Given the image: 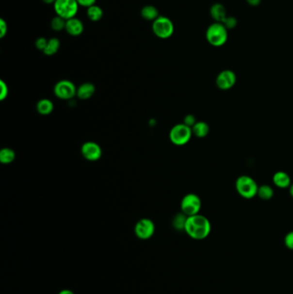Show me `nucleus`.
Segmentation results:
<instances>
[{"instance_id":"8","label":"nucleus","mask_w":293,"mask_h":294,"mask_svg":"<svg viewBox=\"0 0 293 294\" xmlns=\"http://www.w3.org/2000/svg\"><path fill=\"white\" fill-rule=\"evenodd\" d=\"M53 92L61 100H70L77 95V88L70 80H60L54 85Z\"/></svg>"},{"instance_id":"12","label":"nucleus","mask_w":293,"mask_h":294,"mask_svg":"<svg viewBox=\"0 0 293 294\" xmlns=\"http://www.w3.org/2000/svg\"><path fill=\"white\" fill-rule=\"evenodd\" d=\"M65 31L67 32L68 34L72 36H79L83 34L84 31V25L80 19L77 17L68 19L65 23Z\"/></svg>"},{"instance_id":"18","label":"nucleus","mask_w":293,"mask_h":294,"mask_svg":"<svg viewBox=\"0 0 293 294\" xmlns=\"http://www.w3.org/2000/svg\"><path fill=\"white\" fill-rule=\"evenodd\" d=\"M53 103L49 99H42L38 102L36 110L38 113L42 115H49L53 111Z\"/></svg>"},{"instance_id":"20","label":"nucleus","mask_w":293,"mask_h":294,"mask_svg":"<svg viewBox=\"0 0 293 294\" xmlns=\"http://www.w3.org/2000/svg\"><path fill=\"white\" fill-rule=\"evenodd\" d=\"M60 48V40L56 37L50 38L48 42V45L46 47L43 53L47 56H53L59 51Z\"/></svg>"},{"instance_id":"17","label":"nucleus","mask_w":293,"mask_h":294,"mask_svg":"<svg viewBox=\"0 0 293 294\" xmlns=\"http://www.w3.org/2000/svg\"><path fill=\"white\" fill-rule=\"evenodd\" d=\"M141 16L142 18L146 20V21H150V22H154L156 19L159 16V12H158L157 7H155L154 5H146L142 8L141 10Z\"/></svg>"},{"instance_id":"23","label":"nucleus","mask_w":293,"mask_h":294,"mask_svg":"<svg viewBox=\"0 0 293 294\" xmlns=\"http://www.w3.org/2000/svg\"><path fill=\"white\" fill-rule=\"evenodd\" d=\"M187 219H188V216L185 215L183 212H180V213H177L175 217H174L173 221V227L176 230H184L185 225L187 222Z\"/></svg>"},{"instance_id":"3","label":"nucleus","mask_w":293,"mask_h":294,"mask_svg":"<svg viewBox=\"0 0 293 294\" xmlns=\"http://www.w3.org/2000/svg\"><path fill=\"white\" fill-rule=\"evenodd\" d=\"M235 186L238 195L246 200H250L257 196L259 186L255 179L249 176H240L237 178Z\"/></svg>"},{"instance_id":"25","label":"nucleus","mask_w":293,"mask_h":294,"mask_svg":"<svg viewBox=\"0 0 293 294\" xmlns=\"http://www.w3.org/2000/svg\"><path fill=\"white\" fill-rule=\"evenodd\" d=\"M222 23L225 25L227 30H232L235 27L237 26V20L234 16H227V17L224 20V22Z\"/></svg>"},{"instance_id":"16","label":"nucleus","mask_w":293,"mask_h":294,"mask_svg":"<svg viewBox=\"0 0 293 294\" xmlns=\"http://www.w3.org/2000/svg\"><path fill=\"white\" fill-rule=\"evenodd\" d=\"M193 135L199 139L206 138L210 132V126L206 121H197L195 125L192 128Z\"/></svg>"},{"instance_id":"31","label":"nucleus","mask_w":293,"mask_h":294,"mask_svg":"<svg viewBox=\"0 0 293 294\" xmlns=\"http://www.w3.org/2000/svg\"><path fill=\"white\" fill-rule=\"evenodd\" d=\"M79 6H83V7L89 8L92 5L96 4L97 0H77Z\"/></svg>"},{"instance_id":"5","label":"nucleus","mask_w":293,"mask_h":294,"mask_svg":"<svg viewBox=\"0 0 293 294\" xmlns=\"http://www.w3.org/2000/svg\"><path fill=\"white\" fill-rule=\"evenodd\" d=\"M151 29L155 35L160 39L171 37L175 31L173 22L164 16H159L154 22H152Z\"/></svg>"},{"instance_id":"1","label":"nucleus","mask_w":293,"mask_h":294,"mask_svg":"<svg viewBox=\"0 0 293 294\" xmlns=\"http://www.w3.org/2000/svg\"><path fill=\"white\" fill-rule=\"evenodd\" d=\"M184 231L195 240H203L210 235L212 224L206 216L196 214L189 216L185 225Z\"/></svg>"},{"instance_id":"27","label":"nucleus","mask_w":293,"mask_h":294,"mask_svg":"<svg viewBox=\"0 0 293 294\" xmlns=\"http://www.w3.org/2000/svg\"><path fill=\"white\" fill-rule=\"evenodd\" d=\"M284 244L287 249L293 250V230L286 234V237L284 238Z\"/></svg>"},{"instance_id":"14","label":"nucleus","mask_w":293,"mask_h":294,"mask_svg":"<svg viewBox=\"0 0 293 294\" xmlns=\"http://www.w3.org/2000/svg\"><path fill=\"white\" fill-rule=\"evenodd\" d=\"M210 15L215 22L223 23L224 20L227 17L226 7L219 3L212 4L210 8Z\"/></svg>"},{"instance_id":"29","label":"nucleus","mask_w":293,"mask_h":294,"mask_svg":"<svg viewBox=\"0 0 293 294\" xmlns=\"http://www.w3.org/2000/svg\"><path fill=\"white\" fill-rule=\"evenodd\" d=\"M8 33V24L5 20L0 19V38H4Z\"/></svg>"},{"instance_id":"19","label":"nucleus","mask_w":293,"mask_h":294,"mask_svg":"<svg viewBox=\"0 0 293 294\" xmlns=\"http://www.w3.org/2000/svg\"><path fill=\"white\" fill-rule=\"evenodd\" d=\"M103 10L97 4L87 8V16L92 22L100 21L103 17Z\"/></svg>"},{"instance_id":"13","label":"nucleus","mask_w":293,"mask_h":294,"mask_svg":"<svg viewBox=\"0 0 293 294\" xmlns=\"http://www.w3.org/2000/svg\"><path fill=\"white\" fill-rule=\"evenodd\" d=\"M273 182L278 189H289L292 185V180L289 175L285 171H277L273 176Z\"/></svg>"},{"instance_id":"32","label":"nucleus","mask_w":293,"mask_h":294,"mask_svg":"<svg viewBox=\"0 0 293 294\" xmlns=\"http://www.w3.org/2000/svg\"><path fill=\"white\" fill-rule=\"evenodd\" d=\"M246 1L250 6H258L261 2V0H246Z\"/></svg>"},{"instance_id":"4","label":"nucleus","mask_w":293,"mask_h":294,"mask_svg":"<svg viewBox=\"0 0 293 294\" xmlns=\"http://www.w3.org/2000/svg\"><path fill=\"white\" fill-rule=\"evenodd\" d=\"M193 136L191 128L184 123H180L174 126L169 131V140L176 146L180 147L188 144Z\"/></svg>"},{"instance_id":"7","label":"nucleus","mask_w":293,"mask_h":294,"mask_svg":"<svg viewBox=\"0 0 293 294\" xmlns=\"http://www.w3.org/2000/svg\"><path fill=\"white\" fill-rule=\"evenodd\" d=\"M202 207V202L199 196L196 194H188L182 198L180 201V210L188 217L199 214Z\"/></svg>"},{"instance_id":"9","label":"nucleus","mask_w":293,"mask_h":294,"mask_svg":"<svg viewBox=\"0 0 293 294\" xmlns=\"http://www.w3.org/2000/svg\"><path fill=\"white\" fill-rule=\"evenodd\" d=\"M155 232V225L150 219H142L136 223L134 233L142 240H147L151 238Z\"/></svg>"},{"instance_id":"11","label":"nucleus","mask_w":293,"mask_h":294,"mask_svg":"<svg viewBox=\"0 0 293 294\" xmlns=\"http://www.w3.org/2000/svg\"><path fill=\"white\" fill-rule=\"evenodd\" d=\"M81 153L88 161L95 162L101 159L102 155V148L96 142L88 141L83 144L81 147Z\"/></svg>"},{"instance_id":"2","label":"nucleus","mask_w":293,"mask_h":294,"mask_svg":"<svg viewBox=\"0 0 293 294\" xmlns=\"http://www.w3.org/2000/svg\"><path fill=\"white\" fill-rule=\"evenodd\" d=\"M206 38L210 45L219 48L225 45L228 40V30L223 23L215 22L207 28Z\"/></svg>"},{"instance_id":"28","label":"nucleus","mask_w":293,"mask_h":294,"mask_svg":"<svg viewBox=\"0 0 293 294\" xmlns=\"http://www.w3.org/2000/svg\"><path fill=\"white\" fill-rule=\"evenodd\" d=\"M0 99L3 101L5 98H7L8 93H9V89H8L7 84L4 83V81H0Z\"/></svg>"},{"instance_id":"15","label":"nucleus","mask_w":293,"mask_h":294,"mask_svg":"<svg viewBox=\"0 0 293 294\" xmlns=\"http://www.w3.org/2000/svg\"><path fill=\"white\" fill-rule=\"evenodd\" d=\"M95 91H96V87L93 83H82L77 89V97L81 100H88L95 94Z\"/></svg>"},{"instance_id":"22","label":"nucleus","mask_w":293,"mask_h":294,"mask_svg":"<svg viewBox=\"0 0 293 294\" xmlns=\"http://www.w3.org/2000/svg\"><path fill=\"white\" fill-rule=\"evenodd\" d=\"M16 159V152L11 148H3L0 151V162L4 164L12 163Z\"/></svg>"},{"instance_id":"34","label":"nucleus","mask_w":293,"mask_h":294,"mask_svg":"<svg viewBox=\"0 0 293 294\" xmlns=\"http://www.w3.org/2000/svg\"><path fill=\"white\" fill-rule=\"evenodd\" d=\"M42 1L43 3L48 4H54V2H55V0H42Z\"/></svg>"},{"instance_id":"10","label":"nucleus","mask_w":293,"mask_h":294,"mask_svg":"<svg viewBox=\"0 0 293 294\" xmlns=\"http://www.w3.org/2000/svg\"><path fill=\"white\" fill-rule=\"evenodd\" d=\"M237 75L231 70H224L218 73L216 78V85L219 90L228 91L233 88L237 83Z\"/></svg>"},{"instance_id":"35","label":"nucleus","mask_w":293,"mask_h":294,"mask_svg":"<svg viewBox=\"0 0 293 294\" xmlns=\"http://www.w3.org/2000/svg\"><path fill=\"white\" fill-rule=\"evenodd\" d=\"M289 192L290 196H292V197L293 198V183H292L291 187L289 188Z\"/></svg>"},{"instance_id":"24","label":"nucleus","mask_w":293,"mask_h":294,"mask_svg":"<svg viewBox=\"0 0 293 294\" xmlns=\"http://www.w3.org/2000/svg\"><path fill=\"white\" fill-rule=\"evenodd\" d=\"M65 23H66L65 19L62 18L61 16L56 15V16H54L51 20L50 24H51V28L53 31L59 32V31H64L65 29Z\"/></svg>"},{"instance_id":"30","label":"nucleus","mask_w":293,"mask_h":294,"mask_svg":"<svg viewBox=\"0 0 293 294\" xmlns=\"http://www.w3.org/2000/svg\"><path fill=\"white\" fill-rule=\"evenodd\" d=\"M196 122H197V121H196L195 116L193 115V114L186 115L184 118V121H183L185 125H187L188 127L191 128V129L195 125Z\"/></svg>"},{"instance_id":"26","label":"nucleus","mask_w":293,"mask_h":294,"mask_svg":"<svg viewBox=\"0 0 293 294\" xmlns=\"http://www.w3.org/2000/svg\"><path fill=\"white\" fill-rule=\"evenodd\" d=\"M48 42H49V40H47L45 37H39L34 42V45L38 50H41L43 52L48 45Z\"/></svg>"},{"instance_id":"21","label":"nucleus","mask_w":293,"mask_h":294,"mask_svg":"<svg viewBox=\"0 0 293 294\" xmlns=\"http://www.w3.org/2000/svg\"><path fill=\"white\" fill-rule=\"evenodd\" d=\"M275 196V191L269 185L264 184L259 186L257 196L263 200H269Z\"/></svg>"},{"instance_id":"33","label":"nucleus","mask_w":293,"mask_h":294,"mask_svg":"<svg viewBox=\"0 0 293 294\" xmlns=\"http://www.w3.org/2000/svg\"><path fill=\"white\" fill-rule=\"evenodd\" d=\"M58 294H74V293L72 291L69 290V289H64V290L60 291Z\"/></svg>"},{"instance_id":"6","label":"nucleus","mask_w":293,"mask_h":294,"mask_svg":"<svg viewBox=\"0 0 293 294\" xmlns=\"http://www.w3.org/2000/svg\"><path fill=\"white\" fill-rule=\"evenodd\" d=\"M53 8L57 16L68 20L76 17L79 4L77 0H55Z\"/></svg>"}]
</instances>
